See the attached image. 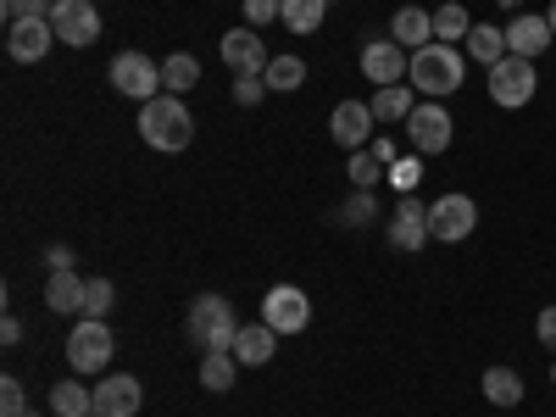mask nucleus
Returning a JSON list of instances; mask_svg holds the SVG:
<instances>
[{
    "mask_svg": "<svg viewBox=\"0 0 556 417\" xmlns=\"http://www.w3.org/2000/svg\"><path fill=\"white\" fill-rule=\"evenodd\" d=\"M462 73H468V62L456 56V45H424V51H412V67H406V84L417 89L424 101H445L462 89Z\"/></svg>",
    "mask_w": 556,
    "mask_h": 417,
    "instance_id": "1",
    "label": "nucleus"
},
{
    "mask_svg": "<svg viewBox=\"0 0 556 417\" xmlns=\"http://www.w3.org/2000/svg\"><path fill=\"white\" fill-rule=\"evenodd\" d=\"M139 139H146L151 151H190V139H195V117L190 106H184L178 96H156L139 106Z\"/></svg>",
    "mask_w": 556,
    "mask_h": 417,
    "instance_id": "2",
    "label": "nucleus"
},
{
    "mask_svg": "<svg viewBox=\"0 0 556 417\" xmlns=\"http://www.w3.org/2000/svg\"><path fill=\"white\" fill-rule=\"evenodd\" d=\"M184 329H190V345H201V351H235L240 317H235V306H228L223 295H195Z\"/></svg>",
    "mask_w": 556,
    "mask_h": 417,
    "instance_id": "3",
    "label": "nucleus"
},
{
    "mask_svg": "<svg viewBox=\"0 0 556 417\" xmlns=\"http://www.w3.org/2000/svg\"><path fill=\"white\" fill-rule=\"evenodd\" d=\"M112 329H106V317H78V329L67 334V362H73V374L89 379V374H106L112 367Z\"/></svg>",
    "mask_w": 556,
    "mask_h": 417,
    "instance_id": "4",
    "label": "nucleus"
},
{
    "mask_svg": "<svg viewBox=\"0 0 556 417\" xmlns=\"http://www.w3.org/2000/svg\"><path fill=\"white\" fill-rule=\"evenodd\" d=\"M534 89H540V73H534L529 56H506V62L490 67V101L506 106V112L529 106V101H534Z\"/></svg>",
    "mask_w": 556,
    "mask_h": 417,
    "instance_id": "5",
    "label": "nucleus"
},
{
    "mask_svg": "<svg viewBox=\"0 0 556 417\" xmlns=\"http://www.w3.org/2000/svg\"><path fill=\"white\" fill-rule=\"evenodd\" d=\"M451 134H456V117L440 106V101H417L412 117H406V139L417 146V156H440L451 151Z\"/></svg>",
    "mask_w": 556,
    "mask_h": 417,
    "instance_id": "6",
    "label": "nucleus"
},
{
    "mask_svg": "<svg viewBox=\"0 0 556 417\" xmlns=\"http://www.w3.org/2000/svg\"><path fill=\"white\" fill-rule=\"evenodd\" d=\"M112 89L146 106V101L162 96V67L151 56H139V51H123V56H112Z\"/></svg>",
    "mask_w": 556,
    "mask_h": 417,
    "instance_id": "7",
    "label": "nucleus"
},
{
    "mask_svg": "<svg viewBox=\"0 0 556 417\" xmlns=\"http://www.w3.org/2000/svg\"><path fill=\"white\" fill-rule=\"evenodd\" d=\"M473 228H479V206L468 195H440L429 206V240H440V245H462Z\"/></svg>",
    "mask_w": 556,
    "mask_h": 417,
    "instance_id": "8",
    "label": "nucleus"
},
{
    "mask_svg": "<svg viewBox=\"0 0 556 417\" xmlns=\"http://www.w3.org/2000/svg\"><path fill=\"white\" fill-rule=\"evenodd\" d=\"M51 28H56L62 45H73V51L96 45V39H101V12H96V0H56V7H51Z\"/></svg>",
    "mask_w": 556,
    "mask_h": 417,
    "instance_id": "9",
    "label": "nucleus"
},
{
    "mask_svg": "<svg viewBox=\"0 0 556 417\" xmlns=\"http://www.w3.org/2000/svg\"><path fill=\"white\" fill-rule=\"evenodd\" d=\"M262 323H267V329H278V334H301L306 323H312V301H306V290H295V285H273V290L262 295Z\"/></svg>",
    "mask_w": 556,
    "mask_h": 417,
    "instance_id": "10",
    "label": "nucleus"
},
{
    "mask_svg": "<svg viewBox=\"0 0 556 417\" xmlns=\"http://www.w3.org/2000/svg\"><path fill=\"white\" fill-rule=\"evenodd\" d=\"M217 56L235 67L240 78H262L267 73V45H262V28H235V34H223V45H217Z\"/></svg>",
    "mask_w": 556,
    "mask_h": 417,
    "instance_id": "11",
    "label": "nucleus"
},
{
    "mask_svg": "<svg viewBox=\"0 0 556 417\" xmlns=\"http://www.w3.org/2000/svg\"><path fill=\"white\" fill-rule=\"evenodd\" d=\"M390 245H395L401 256H417V251L429 245V206H424V201L406 195V201L390 212Z\"/></svg>",
    "mask_w": 556,
    "mask_h": 417,
    "instance_id": "12",
    "label": "nucleus"
},
{
    "mask_svg": "<svg viewBox=\"0 0 556 417\" xmlns=\"http://www.w3.org/2000/svg\"><path fill=\"white\" fill-rule=\"evenodd\" d=\"M374 106L367 101H340L334 106V117H329V134H334V146H345V151H362L367 139H374Z\"/></svg>",
    "mask_w": 556,
    "mask_h": 417,
    "instance_id": "13",
    "label": "nucleus"
},
{
    "mask_svg": "<svg viewBox=\"0 0 556 417\" xmlns=\"http://www.w3.org/2000/svg\"><path fill=\"white\" fill-rule=\"evenodd\" d=\"M56 45V28L51 17H28V23H12L7 28V56L12 62H45V51Z\"/></svg>",
    "mask_w": 556,
    "mask_h": 417,
    "instance_id": "14",
    "label": "nucleus"
},
{
    "mask_svg": "<svg viewBox=\"0 0 556 417\" xmlns=\"http://www.w3.org/2000/svg\"><path fill=\"white\" fill-rule=\"evenodd\" d=\"M406 67H412V56L401 51L395 39H374V45H362V73L374 78L379 89H384V84H406Z\"/></svg>",
    "mask_w": 556,
    "mask_h": 417,
    "instance_id": "15",
    "label": "nucleus"
},
{
    "mask_svg": "<svg viewBox=\"0 0 556 417\" xmlns=\"http://www.w3.org/2000/svg\"><path fill=\"white\" fill-rule=\"evenodd\" d=\"M139 401H146V384L134 374H112L96 384V417H134Z\"/></svg>",
    "mask_w": 556,
    "mask_h": 417,
    "instance_id": "16",
    "label": "nucleus"
},
{
    "mask_svg": "<svg viewBox=\"0 0 556 417\" xmlns=\"http://www.w3.org/2000/svg\"><path fill=\"white\" fill-rule=\"evenodd\" d=\"M545 45H556V34H551V17H534V12H518L513 23H506V51L513 56H540Z\"/></svg>",
    "mask_w": 556,
    "mask_h": 417,
    "instance_id": "17",
    "label": "nucleus"
},
{
    "mask_svg": "<svg viewBox=\"0 0 556 417\" xmlns=\"http://www.w3.org/2000/svg\"><path fill=\"white\" fill-rule=\"evenodd\" d=\"M390 39L401 45V51H424V45H434V12H424V7H401L395 23H390Z\"/></svg>",
    "mask_w": 556,
    "mask_h": 417,
    "instance_id": "18",
    "label": "nucleus"
},
{
    "mask_svg": "<svg viewBox=\"0 0 556 417\" xmlns=\"http://www.w3.org/2000/svg\"><path fill=\"white\" fill-rule=\"evenodd\" d=\"M273 351H278V329H267V323H240V334H235L240 367H262V362H273Z\"/></svg>",
    "mask_w": 556,
    "mask_h": 417,
    "instance_id": "19",
    "label": "nucleus"
},
{
    "mask_svg": "<svg viewBox=\"0 0 556 417\" xmlns=\"http://www.w3.org/2000/svg\"><path fill=\"white\" fill-rule=\"evenodd\" d=\"M329 17V0H278V23L290 34H317Z\"/></svg>",
    "mask_w": 556,
    "mask_h": 417,
    "instance_id": "20",
    "label": "nucleus"
},
{
    "mask_svg": "<svg viewBox=\"0 0 556 417\" xmlns=\"http://www.w3.org/2000/svg\"><path fill=\"white\" fill-rule=\"evenodd\" d=\"M235 379H240V362H235V351H206V356H201V390L228 395V390H235Z\"/></svg>",
    "mask_w": 556,
    "mask_h": 417,
    "instance_id": "21",
    "label": "nucleus"
},
{
    "mask_svg": "<svg viewBox=\"0 0 556 417\" xmlns=\"http://www.w3.org/2000/svg\"><path fill=\"white\" fill-rule=\"evenodd\" d=\"M468 56L490 73L495 62H506L513 51H506V28H490V23H473V34H468Z\"/></svg>",
    "mask_w": 556,
    "mask_h": 417,
    "instance_id": "22",
    "label": "nucleus"
},
{
    "mask_svg": "<svg viewBox=\"0 0 556 417\" xmlns=\"http://www.w3.org/2000/svg\"><path fill=\"white\" fill-rule=\"evenodd\" d=\"M84 285L89 278H78V273H51V285H45V306L51 312H84Z\"/></svg>",
    "mask_w": 556,
    "mask_h": 417,
    "instance_id": "23",
    "label": "nucleus"
},
{
    "mask_svg": "<svg viewBox=\"0 0 556 417\" xmlns=\"http://www.w3.org/2000/svg\"><path fill=\"white\" fill-rule=\"evenodd\" d=\"M367 106H374V117H379V123H406V117H412V106H417V96H412V84H384Z\"/></svg>",
    "mask_w": 556,
    "mask_h": 417,
    "instance_id": "24",
    "label": "nucleus"
},
{
    "mask_svg": "<svg viewBox=\"0 0 556 417\" xmlns=\"http://www.w3.org/2000/svg\"><path fill=\"white\" fill-rule=\"evenodd\" d=\"M201 84V62L190 51H178L162 62V96H184V89H195Z\"/></svg>",
    "mask_w": 556,
    "mask_h": 417,
    "instance_id": "25",
    "label": "nucleus"
},
{
    "mask_svg": "<svg viewBox=\"0 0 556 417\" xmlns=\"http://www.w3.org/2000/svg\"><path fill=\"white\" fill-rule=\"evenodd\" d=\"M484 401L490 406H523V379L513 367H490L484 374Z\"/></svg>",
    "mask_w": 556,
    "mask_h": 417,
    "instance_id": "26",
    "label": "nucleus"
},
{
    "mask_svg": "<svg viewBox=\"0 0 556 417\" xmlns=\"http://www.w3.org/2000/svg\"><path fill=\"white\" fill-rule=\"evenodd\" d=\"M468 34H473L468 7H462V0H445V7L434 12V39H440V45H456V39H468Z\"/></svg>",
    "mask_w": 556,
    "mask_h": 417,
    "instance_id": "27",
    "label": "nucleus"
},
{
    "mask_svg": "<svg viewBox=\"0 0 556 417\" xmlns=\"http://www.w3.org/2000/svg\"><path fill=\"white\" fill-rule=\"evenodd\" d=\"M51 412L56 417H89V412H96V390H84L78 379H67V384L51 390Z\"/></svg>",
    "mask_w": 556,
    "mask_h": 417,
    "instance_id": "28",
    "label": "nucleus"
},
{
    "mask_svg": "<svg viewBox=\"0 0 556 417\" xmlns=\"http://www.w3.org/2000/svg\"><path fill=\"white\" fill-rule=\"evenodd\" d=\"M262 78H267V89H301L306 84V62L301 56H273Z\"/></svg>",
    "mask_w": 556,
    "mask_h": 417,
    "instance_id": "29",
    "label": "nucleus"
},
{
    "mask_svg": "<svg viewBox=\"0 0 556 417\" xmlns=\"http://www.w3.org/2000/svg\"><path fill=\"white\" fill-rule=\"evenodd\" d=\"M345 167H351V184H356V190H379L384 162H379L374 151H367V146H362V151H351V162H345Z\"/></svg>",
    "mask_w": 556,
    "mask_h": 417,
    "instance_id": "30",
    "label": "nucleus"
},
{
    "mask_svg": "<svg viewBox=\"0 0 556 417\" xmlns=\"http://www.w3.org/2000/svg\"><path fill=\"white\" fill-rule=\"evenodd\" d=\"M112 301H117L112 278H89V285H84V317H106Z\"/></svg>",
    "mask_w": 556,
    "mask_h": 417,
    "instance_id": "31",
    "label": "nucleus"
},
{
    "mask_svg": "<svg viewBox=\"0 0 556 417\" xmlns=\"http://www.w3.org/2000/svg\"><path fill=\"white\" fill-rule=\"evenodd\" d=\"M340 217H345L351 228H367V223L379 217V195H374V190H356V195L340 206Z\"/></svg>",
    "mask_w": 556,
    "mask_h": 417,
    "instance_id": "32",
    "label": "nucleus"
},
{
    "mask_svg": "<svg viewBox=\"0 0 556 417\" xmlns=\"http://www.w3.org/2000/svg\"><path fill=\"white\" fill-rule=\"evenodd\" d=\"M0 17H7V28L28 17H51V0H0Z\"/></svg>",
    "mask_w": 556,
    "mask_h": 417,
    "instance_id": "33",
    "label": "nucleus"
},
{
    "mask_svg": "<svg viewBox=\"0 0 556 417\" xmlns=\"http://www.w3.org/2000/svg\"><path fill=\"white\" fill-rule=\"evenodd\" d=\"M0 417H34V406H28L17 379H0Z\"/></svg>",
    "mask_w": 556,
    "mask_h": 417,
    "instance_id": "34",
    "label": "nucleus"
},
{
    "mask_svg": "<svg viewBox=\"0 0 556 417\" xmlns=\"http://www.w3.org/2000/svg\"><path fill=\"white\" fill-rule=\"evenodd\" d=\"M390 178H395V190H401V195H412V190H417V178H424V162L406 156V162H395V167H390Z\"/></svg>",
    "mask_w": 556,
    "mask_h": 417,
    "instance_id": "35",
    "label": "nucleus"
},
{
    "mask_svg": "<svg viewBox=\"0 0 556 417\" xmlns=\"http://www.w3.org/2000/svg\"><path fill=\"white\" fill-rule=\"evenodd\" d=\"M267 96V78H235V106H256Z\"/></svg>",
    "mask_w": 556,
    "mask_h": 417,
    "instance_id": "36",
    "label": "nucleus"
},
{
    "mask_svg": "<svg viewBox=\"0 0 556 417\" xmlns=\"http://www.w3.org/2000/svg\"><path fill=\"white\" fill-rule=\"evenodd\" d=\"M278 17V0H245V28H262Z\"/></svg>",
    "mask_w": 556,
    "mask_h": 417,
    "instance_id": "37",
    "label": "nucleus"
},
{
    "mask_svg": "<svg viewBox=\"0 0 556 417\" xmlns=\"http://www.w3.org/2000/svg\"><path fill=\"white\" fill-rule=\"evenodd\" d=\"M534 334H540V345H551V351H556V306H545V312L534 317Z\"/></svg>",
    "mask_w": 556,
    "mask_h": 417,
    "instance_id": "38",
    "label": "nucleus"
},
{
    "mask_svg": "<svg viewBox=\"0 0 556 417\" xmlns=\"http://www.w3.org/2000/svg\"><path fill=\"white\" fill-rule=\"evenodd\" d=\"M367 151H374V156H379L384 167H395V162H401V156H395V139H390V134H374V139H367Z\"/></svg>",
    "mask_w": 556,
    "mask_h": 417,
    "instance_id": "39",
    "label": "nucleus"
},
{
    "mask_svg": "<svg viewBox=\"0 0 556 417\" xmlns=\"http://www.w3.org/2000/svg\"><path fill=\"white\" fill-rule=\"evenodd\" d=\"M45 262H51V273H73V251L67 245H51V251H45Z\"/></svg>",
    "mask_w": 556,
    "mask_h": 417,
    "instance_id": "40",
    "label": "nucleus"
},
{
    "mask_svg": "<svg viewBox=\"0 0 556 417\" xmlns=\"http://www.w3.org/2000/svg\"><path fill=\"white\" fill-rule=\"evenodd\" d=\"M0 345H23V323H17V317L0 323Z\"/></svg>",
    "mask_w": 556,
    "mask_h": 417,
    "instance_id": "41",
    "label": "nucleus"
},
{
    "mask_svg": "<svg viewBox=\"0 0 556 417\" xmlns=\"http://www.w3.org/2000/svg\"><path fill=\"white\" fill-rule=\"evenodd\" d=\"M501 7H506V12H513V17H518V12H523V0H501Z\"/></svg>",
    "mask_w": 556,
    "mask_h": 417,
    "instance_id": "42",
    "label": "nucleus"
},
{
    "mask_svg": "<svg viewBox=\"0 0 556 417\" xmlns=\"http://www.w3.org/2000/svg\"><path fill=\"white\" fill-rule=\"evenodd\" d=\"M545 17H551V34H556V0H551V12H545Z\"/></svg>",
    "mask_w": 556,
    "mask_h": 417,
    "instance_id": "43",
    "label": "nucleus"
},
{
    "mask_svg": "<svg viewBox=\"0 0 556 417\" xmlns=\"http://www.w3.org/2000/svg\"><path fill=\"white\" fill-rule=\"evenodd\" d=\"M551 384H556V362H551Z\"/></svg>",
    "mask_w": 556,
    "mask_h": 417,
    "instance_id": "44",
    "label": "nucleus"
},
{
    "mask_svg": "<svg viewBox=\"0 0 556 417\" xmlns=\"http://www.w3.org/2000/svg\"><path fill=\"white\" fill-rule=\"evenodd\" d=\"M89 417H96V412H89Z\"/></svg>",
    "mask_w": 556,
    "mask_h": 417,
    "instance_id": "45",
    "label": "nucleus"
}]
</instances>
